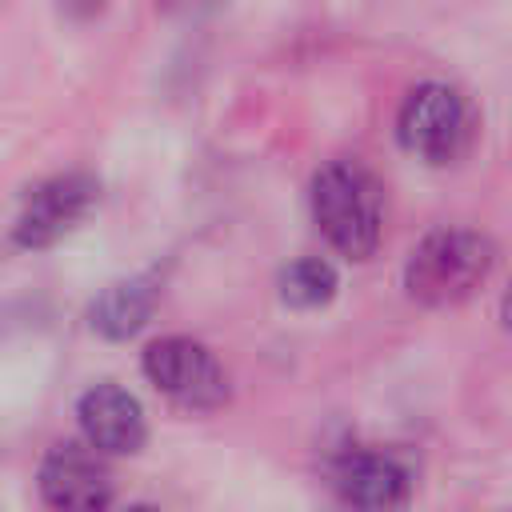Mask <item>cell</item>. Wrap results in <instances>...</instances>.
<instances>
[{"mask_svg": "<svg viewBox=\"0 0 512 512\" xmlns=\"http://www.w3.org/2000/svg\"><path fill=\"white\" fill-rule=\"evenodd\" d=\"M76 416H80L84 440L92 448H100L104 456H132L148 440L144 408L120 384H96V388H88L80 396V404H76Z\"/></svg>", "mask_w": 512, "mask_h": 512, "instance_id": "obj_6", "label": "cell"}, {"mask_svg": "<svg viewBox=\"0 0 512 512\" xmlns=\"http://www.w3.org/2000/svg\"><path fill=\"white\" fill-rule=\"evenodd\" d=\"M336 288H340L336 268L328 260H320V256L292 260L280 272V300L292 304V308H324L336 296Z\"/></svg>", "mask_w": 512, "mask_h": 512, "instance_id": "obj_10", "label": "cell"}, {"mask_svg": "<svg viewBox=\"0 0 512 512\" xmlns=\"http://www.w3.org/2000/svg\"><path fill=\"white\" fill-rule=\"evenodd\" d=\"M156 300H160V288H156L152 276H128V280L108 284V288L96 296V304H92L88 316H92V328H96L100 336H108V340H128V336H136V332L148 324Z\"/></svg>", "mask_w": 512, "mask_h": 512, "instance_id": "obj_9", "label": "cell"}, {"mask_svg": "<svg viewBox=\"0 0 512 512\" xmlns=\"http://www.w3.org/2000/svg\"><path fill=\"white\" fill-rule=\"evenodd\" d=\"M40 496L52 508H104L112 500L104 452L92 444H56L40 464Z\"/></svg>", "mask_w": 512, "mask_h": 512, "instance_id": "obj_7", "label": "cell"}, {"mask_svg": "<svg viewBox=\"0 0 512 512\" xmlns=\"http://www.w3.org/2000/svg\"><path fill=\"white\" fill-rule=\"evenodd\" d=\"M500 320H504V328L512 332V284H508V292H504V300H500Z\"/></svg>", "mask_w": 512, "mask_h": 512, "instance_id": "obj_12", "label": "cell"}, {"mask_svg": "<svg viewBox=\"0 0 512 512\" xmlns=\"http://www.w3.org/2000/svg\"><path fill=\"white\" fill-rule=\"evenodd\" d=\"M492 264H496V244L484 232L436 228L412 248L404 264V288L412 300L432 308L460 304L488 280Z\"/></svg>", "mask_w": 512, "mask_h": 512, "instance_id": "obj_2", "label": "cell"}, {"mask_svg": "<svg viewBox=\"0 0 512 512\" xmlns=\"http://www.w3.org/2000/svg\"><path fill=\"white\" fill-rule=\"evenodd\" d=\"M312 220L320 236L348 260H368L380 244V184L360 160H328L312 176Z\"/></svg>", "mask_w": 512, "mask_h": 512, "instance_id": "obj_1", "label": "cell"}, {"mask_svg": "<svg viewBox=\"0 0 512 512\" xmlns=\"http://www.w3.org/2000/svg\"><path fill=\"white\" fill-rule=\"evenodd\" d=\"M332 484H336L340 500H348L356 508H396L408 496L404 464L384 452H348L336 464Z\"/></svg>", "mask_w": 512, "mask_h": 512, "instance_id": "obj_8", "label": "cell"}, {"mask_svg": "<svg viewBox=\"0 0 512 512\" xmlns=\"http://www.w3.org/2000/svg\"><path fill=\"white\" fill-rule=\"evenodd\" d=\"M220 0H164V8L168 12H180V16H200V12H208V8H216Z\"/></svg>", "mask_w": 512, "mask_h": 512, "instance_id": "obj_11", "label": "cell"}, {"mask_svg": "<svg viewBox=\"0 0 512 512\" xmlns=\"http://www.w3.org/2000/svg\"><path fill=\"white\" fill-rule=\"evenodd\" d=\"M96 192H100V184L88 172H64V176L36 184L16 216V228H12L16 244L20 248L56 244L64 232H72L88 216V208L96 204Z\"/></svg>", "mask_w": 512, "mask_h": 512, "instance_id": "obj_5", "label": "cell"}, {"mask_svg": "<svg viewBox=\"0 0 512 512\" xmlns=\"http://www.w3.org/2000/svg\"><path fill=\"white\" fill-rule=\"evenodd\" d=\"M144 376L180 408L208 412L228 396V376L220 360L188 336H160L144 348Z\"/></svg>", "mask_w": 512, "mask_h": 512, "instance_id": "obj_4", "label": "cell"}, {"mask_svg": "<svg viewBox=\"0 0 512 512\" xmlns=\"http://www.w3.org/2000/svg\"><path fill=\"white\" fill-rule=\"evenodd\" d=\"M396 136L412 156L428 164H448L472 140V108L452 84L424 80L404 96L396 116Z\"/></svg>", "mask_w": 512, "mask_h": 512, "instance_id": "obj_3", "label": "cell"}]
</instances>
